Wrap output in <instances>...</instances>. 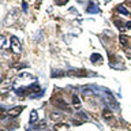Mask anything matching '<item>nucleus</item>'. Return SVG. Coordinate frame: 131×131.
Listing matches in <instances>:
<instances>
[{"instance_id":"obj_1","label":"nucleus","mask_w":131,"mask_h":131,"mask_svg":"<svg viewBox=\"0 0 131 131\" xmlns=\"http://www.w3.org/2000/svg\"><path fill=\"white\" fill-rule=\"evenodd\" d=\"M51 102L55 105V106H57L59 109H63V111H67V112H70V108H68V105L66 104V101L63 100V98H59V97H53L52 100H51Z\"/></svg>"},{"instance_id":"obj_2","label":"nucleus","mask_w":131,"mask_h":131,"mask_svg":"<svg viewBox=\"0 0 131 131\" xmlns=\"http://www.w3.org/2000/svg\"><path fill=\"white\" fill-rule=\"evenodd\" d=\"M10 44H11V49L14 51V53H21L22 52V48H21V42H19L18 37H15V35H13L10 40Z\"/></svg>"},{"instance_id":"obj_3","label":"nucleus","mask_w":131,"mask_h":131,"mask_svg":"<svg viewBox=\"0 0 131 131\" xmlns=\"http://www.w3.org/2000/svg\"><path fill=\"white\" fill-rule=\"evenodd\" d=\"M22 111H23V106H22V105H17V106H14L13 109L8 111V115H10L11 117H17V116H19V115H21Z\"/></svg>"},{"instance_id":"obj_4","label":"nucleus","mask_w":131,"mask_h":131,"mask_svg":"<svg viewBox=\"0 0 131 131\" xmlns=\"http://www.w3.org/2000/svg\"><path fill=\"white\" fill-rule=\"evenodd\" d=\"M119 41H120V45L123 46V48H127V46H128V44H130V38L127 37L126 34H120Z\"/></svg>"},{"instance_id":"obj_5","label":"nucleus","mask_w":131,"mask_h":131,"mask_svg":"<svg viewBox=\"0 0 131 131\" xmlns=\"http://www.w3.org/2000/svg\"><path fill=\"white\" fill-rule=\"evenodd\" d=\"M70 128V124H67V123H57V124H55V131H68Z\"/></svg>"},{"instance_id":"obj_6","label":"nucleus","mask_w":131,"mask_h":131,"mask_svg":"<svg viewBox=\"0 0 131 131\" xmlns=\"http://www.w3.org/2000/svg\"><path fill=\"white\" fill-rule=\"evenodd\" d=\"M102 117H104L105 120H111V119H113L112 111H111L109 108H104V109H102Z\"/></svg>"},{"instance_id":"obj_7","label":"nucleus","mask_w":131,"mask_h":131,"mask_svg":"<svg viewBox=\"0 0 131 131\" xmlns=\"http://www.w3.org/2000/svg\"><path fill=\"white\" fill-rule=\"evenodd\" d=\"M87 13H92V14L100 13V8H98V6H96L93 2H90L89 6H87Z\"/></svg>"},{"instance_id":"obj_8","label":"nucleus","mask_w":131,"mask_h":131,"mask_svg":"<svg viewBox=\"0 0 131 131\" xmlns=\"http://www.w3.org/2000/svg\"><path fill=\"white\" fill-rule=\"evenodd\" d=\"M83 97H85V100H92V98L94 97V94H93V90L92 89H83Z\"/></svg>"},{"instance_id":"obj_9","label":"nucleus","mask_w":131,"mask_h":131,"mask_svg":"<svg viewBox=\"0 0 131 131\" xmlns=\"http://www.w3.org/2000/svg\"><path fill=\"white\" fill-rule=\"evenodd\" d=\"M90 60H92V63H101L102 62V57H101V55H98V53H93L92 56H90Z\"/></svg>"},{"instance_id":"obj_10","label":"nucleus","mask_w":131,"mask_h":131,"mask_svg":"<svg viewBox=\"0 0 131 131\" xmlns=\"http://www.w3.org/2000/svg\"><path fill=\"white\" fill-rule=\"evenodd\" d=\"M37 120H38L37 111H31L30 112V123H37Z\"/></svg>"},{"instance_id":"obj_11","label":"nucleus","mask_w":131,"mask_h":131,"mask_svg":"<svg viewBox=\"0 0 131 131\" xmlns=\"http://www.w3.org/2000/svg\"><path fill=\"white\" fill-rule=\"evenodd\" d=\"M73 104H74L75 108H79V106H81V100H79V97L77 96V94L73 96Z\"/></svg>"},{"instance_id":"obj_12","label":"nucleus","mask_w":131,"mask_h":131,"mask_svg":"<svg viewBox=\"0 0 131 131\" xmlns=\"http://www.w3.org/2000/svg\"><path fill=\"white\" fill-rule=\"evenodd\" d=\"M117 13H120V14H123V15H128V14H130L128 10H127L124 6H119V7H117Z\"/></svg>"},{"instance_id":"obj_13","label":"nucleus","mask_w":131,"mask_h":131,"mask_svg":"<svg viewBox=\"0 0 131 131\" xmlns=\"http://www.w3.org/2000/svg\"><path fill=\"white\" fill-rule=\"evenodd\" d=\"M49 116H51V119H52V120H62V115L57 113V112H52Z\"/></svg>"},{"instance_id":"obj_14","label":"nucleus","mask_w":131,"mask_h":131,"mask_svg":"<svg viewBox=\"0 0 131 131\" xmlns=\"http://www.w3.org/2000/svg\"><path fill=\"white\" fill-rule=\"evenodd\" d=\"M81 74L79 71H77V70H70V71H67V75L68 77H78V75Z\"/></svg>"},{"instance_id":"obj_15","label":"nucleus","mask_w":131,"mask_h":131,"mask_svg":"<svg viewBox=\"0 0 131 131\" xmlns=\"http://www.w3.org/2000/svg\"><path fill=\"white\" fill-rule=\"evenodd\" d=\"M2 41H3V49H7L8 48V44H7V40H6V37H2Z\"/></svg>"},{"instance_id":"obj_16","label":"nucleus","mask_w":131,"mask_h":131,"mask_svg":"<svg viewBox=\"0 0 131 131\" xmlns=\"http://www.w3.org/2000/svg\"><path fill=\"white\" fill-rule=\"evenodd\" d=\"M53 75H56L57 78H60V75H64V73H63V71H55Z\"/></svg>"},{"instance_id":"obj_17","label":"nucleus","mask_w":131,"mask_h":131,"mask_svg":"<svg viewBox=\"0 0 131 131\" xmlns=\"http://www.w3.org/2000/svg\"><path fill=\"white\" fill-rule=\"evenodd\" d=\"M68 2V0H56V3L59 6H63V4H66V3Z\"/></svg>"},{"instance_id":"obj_18","label":"nucleus","mask_w":131,"mask_h":131,"mask_svg":"<svg viewBox=\"0 0 131 131\" xmlns=\"http://www.w3.org/2000/svg\"><path fill=\"white\" fill-rule=\"evenodd\" d=\"M37 127H38V128H44V127H46V123H45V122H42V123H40Z\"/></svg>"},{"instance_id":"obj_19","label":"nucleus","mask_w":131,"mask_h":131,"mask_svg":"<svg viewBox=\"0 0 131 131\" xmlns=\"http://www.w3.org/2000/svg\"><path fill=\"white\" fill-rule=\"evenodd\" d=\"M126 29H131V22H127L126 23Z\"/></svg>"},{"instance_id":"obj_20","label":"nucleus","mask_w":131,"mask_h":131,"mask_svg":"<svg viewBox=\"0 0 131 131\" xmlns=\"http://www.w3.org/2000/svg\"><path fill=\"white\" fill-rule=\"evenodd\" d=\"M130 11H131V8H130Z\"/></svg>"}]
</instances>
